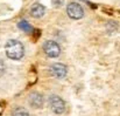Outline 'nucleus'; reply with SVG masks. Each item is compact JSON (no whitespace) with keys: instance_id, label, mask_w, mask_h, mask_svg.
Masks as SVG:
<instances>
[{"instance_id":"1","label":"nucleus","mask_w":120,"mask_h":116,"mask_svg":"<svg viewBox=\"0 0 120 116\" xmlns=\"http://www.w3.org/2000/svg\"><path fill=\"white\" fill-rule=\"evenodd\" d=\"M6 55L12 60H20L25 54L23 45L18 40H9L5 47Z\"/></svg>"},{"instance_id":"2","label":"nucleus","mask_w":120,"mask_h":116,"mask_svg":"<svg viewBox=\"0 0 120 116\" xmlns=\"http://www.w3.org/2000/svg\"><path fill=\"white\" fill-rule=\"evenodd\" d=\"M49 103H50V108L55 114H62L65 110V103L64 101L57 96V95H52L49 99Z\"/></svg>"},{"instance_id":"3","label":"nucleus","mask_w":120,"mask_h":116,"mask_svg":"<svg viewBox=\"0 0 120 116\" xmlns=\"http://www.w3.org/2000/svg\"><path fill=\"white\" fill-rule=\"evenodd\" d=\"M43 50L49 58H57L61 53V48L55 41H47L43 45Z\"/></svg>"},{"instance_id":"4","label":"nucleus","mask_w":120,"mask_h":116,"mask_svg":"<svg viewBox=\"0 0 120 116\" xmlns=\"http://www.w3.org/2000/svg\"><path fill=\"white\" fill-rule=\"evenodd\" d=\"M67 12H68V15L71 19H76V20L83 18V15H84V11H83L82 6L79 4H77V2L69 4L68 7H67Z\"/></svg>"},{"instance_id":"5","label":"nucleus","mask_w":120,"mask_h":116,"mask_svg":"<svg viewBox=\"0 0 120 116\" xmlns=\"http://www.w3.org/2000/svg\"><path fill=\"white\" fill-rule=\"evenodd\" d=\"M50 72H51V74L55 77L63 79V77H65V75H67L68 69H67V67L63 63H54L50 67Z\"/></svg>"},{"instance_id":"6","label":"nucleus","mask_w":120,"mask_h":116,"mask_svg":"<svg viewBox=\"0 0 120 116\" xmlns=\"http://www.w3.org/2000/svg\"><path fill=\"white\" fill-rule=\"evenodd\" d=\"M29 104L33 108H41L43 106V97L39 93H32L29 95Z\"/></svg>"},{"instance_id":"7","label":"nucleus","mask_w":120,"mask_h":116,"mask_svg":"<svg viewBox=\"0 0 120 116\" xmlns=\"http://www.w3.org/2000/svg\"><path fill=\"white\" fill-rule=\"evenodd\" d=\"M44 12H45V8L41 4H34L30 7V15L33 18H41V17H43Z\"/></svg>"},{"instance_id":"8","label":"nucleus","mask_w":120,"mask_h":116,"mask_svg":"<svg viewBox=\"0 0 120 116\" xmlns=\"http://www.w3.org/2000/svg\"><path fill=\"white\" fill-rule=\"evenodd\" d=\"M18 27L21 29V31H23V32H26V33H32L33 32V27L29 25V22H27L26 20H21L19 24H18Z\"/></svg>"},{"instance_id":"9","label":"nucleus","mask_w":120,"mask_h":116,"mask_svg":"<svg viewBox=\"0 0 120 116\" xmlns=\"http://www.w3.org/2000/svg\"><path fill=\"white\" fill-rule=\"evenodd\" d=\"M12 116H29V114H28L27 110L23 109V108H16V109L13 112Z\"/></svg>"},{"instance_id":"10","label":"nucleus","mask_w":120,"mask_h":116,"mask_svg":"<svg viewBox=\"0 0 120 116\" xmlns=\"http://www.w3.org/2000/svg\"><path fill=\"white\" fill-rule=\"evenodd\" d=\"M52 5L56 6V7H61L63 4H64V0H51Z\"/></svg>"},{"instance_id":"11","label":"nucleus","mask_w":120,"mask_h":116,"mask_svg":"<svg viewBox=\"0 0 120 116\" xmlns=\"http://www.w3.org/2000/svg\"><path fill=\"white\" fill-rule=\"evenodd\" d=\"M4 72H5V65L2 61H0V75L4 74Z\"/></svg>"}]
</instances>
